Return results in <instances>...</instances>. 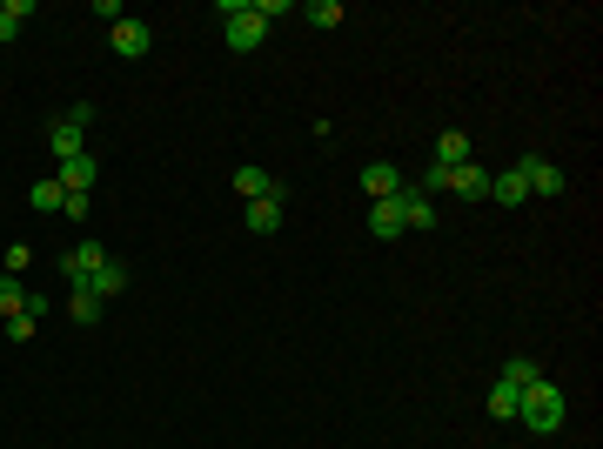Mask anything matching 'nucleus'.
<instances>
[{
	"label": "nucleus",
	"mask_w": 603,
	"mask_h": 449,
	"mask_svg": "<svg viewBox=\"0 0 603 449\" xmlns=\"http://www.w3.org/2000/svg\"><path fill=\"white\" fill-rule=\"evenodd\" d=\"M563 416H570V403H563V389L550 376L543 382H530L523 396H516V423L530 429V436H557L563 429Z\"/></svg>",
	"instance_id": "nucleus-1"
},
{
	"label": "nucleus",
	"mask_w": 603,
	"mask_h": 449,
	"mask_svg": "<svg viewBox=\"0 0 603 449\" xmlns=\"http://www.w3.org/2000/svg\"><path fill=\"white\" fill-rule=\"evenodd\" d=\"M215 14L228 21V47H235V54H255V47L268 41V21L255 14V7H248V0H222Z\"/></svg>",
	"instance_id": "nucleus-2"
},
{
	"label": "nucleus",
	"mask_w": 603,
	"mask_h": 449,
	"mask_svg": "<svg viewBox=\"0 0 603 449\" xmlns=\"http://www.w3.org/2000/svg\"><path fill=\"white\" fill-rule=\"evenodd\" d=\"M235 195H242V202H289V181H275L268 175V168H255V161H242V168H235Z\"/></svg>",
	"instance_id": "nucleus-3"
},
{
	"label": "nucleus",
	"mask_w": 603,
	"mask_h": 449,
	"mask_svg": "<svg viewBox=\"0 0 603 449\" xmlns=\"http://www.w3.org/2000/svg\"><path fill=\"white\" fill-rule=\"evenodd\" d=\"M516 175L530 181V195H543V202H557L563 188H570L563 168H557V161H543V155H523V161H516Z\"/></svg>",
	"instance_id": "nucleus-4"
},
{
	"label": "nucleus",
	"mask_w": 603,
	"mask_h": 449,
	"mask_svg": "<svg viewBox=\"0 0 603 449\" xmlns=\"http://www.w3.org/2000/svg\"><path fill=\"white\" fill-rule=\"evenodd\" d=\"M101 262H108V248H101V242L88 235V242H74V248L61 255V282H67V289H81V282H88V275L101 269Z\"/></svg>",
	"instance_id": "nucleus-5"
},
{
	"label": "nucleus",
	"mask_w": 603,
	"mask_h": 449,
	"mask_svg": "<svg viewBox=\"0 0 603 449\" xmlns=\"http://www.w3.org/2000/svg\"><path fill=\"white\" fill-rule=\"evenodd\" d=\"M108 47L121 54V61H141V54L155 47V27H148V21H114L108 27Z\"/></svg>",
	"instance_id": "nucleus-6"
},
{
	"label": "nucleus",
	"mask_w": 603,
	"mask_h": 449,
	"mask_svg": "<svg viewBox=\"0 0 603 449\" xmlns=\"http://www.w3.org/2000/svg\"><path fill=\"white\" fill-rule=\"evenodd\" d=\"M402 188H409V181H402L396 161H369V168H362V195H369V202H389Z\"/></svg>",
	"instance_id": "nucleus-7"
},
{
	"label": "nucleus",
	"mask_w": 603,
	"mask_h": 449,
	"mask_svg": "<svg viewBox=\"0 0 603 449\" xmlns=\"http://www.w3.org/2000/svg\"><path fill=\"white\" fill-rule=\"evenodd\" d=\"M396 208H402V235H429V228H436V208H429L423 188H402Z\"/></svg>",
	"instance_id": "nucleus-8"
},
{
	"label": "nucleus",
	"mask_w": 603,
	"mask_h": 449,
	"mask_svg": "<svg viewBox=\"0 0 603 449\" xmlns=\"http://www.w3.org/2000/svg\"><path fill=\"white\" fill-rule=\"evenodd\" d=\"M443 188H456L463 202H483V195H490V168H483V161H456Z\"/></svg>",
	"instance_id": "nucleus-9"
},
{
	"label": "nucleus",
	"mask_w": 603,
	"mask_h": 449,
	"mask_svg": "<svg viewBox=\"0 0 603 449\" xmlns=\"http://www.w3.org/2000/svg\"><path fill=\"white\" fill-rule=\"evenodd\" d=\"M54 181H61L67 195H88L94 181H101V161H94V155H74V161H61V168H54Z\"/></svg>",
	"instance_id": "nucleus-10"
},
{
	"label": "nucleus",
	"mask_w": 603,
	"mask_h": 449,
	"mask_svg": "<svg viewBox=\"0 0 603 449\" xmlns=\"http://www.w3.org/2000/svg\"><path fill=\"white\" fill-rule=\"evenodd\" d=\"M81 289H88V295H101V302H114V295L128 289V262H114V255H108V262H101V269H94L88 282H81Z\"/></svg>",
	"instance_id": "nucleus-11"
},
{
	"label": "nucleus",
	"mask_w": 603,
	"mask_h": 449,
	"mask_svg": "<svg viewBox=\"0 0 603 449\" xmlns=\"http://www.w3.org/2000/svg\"><path fill=\"white\" fill-rule=\"evenodd\" d=\"M490 202H503V208H523V202H530V181L516 175V168H503V175H490Z\"/></svg>",
	"instance_id": "nucleus-12"
},
{
	"label": "nucleus",
	"mask_w": 603,
	"mask_h": 449,
	"mask_svg": "<svg viewBox=\"0 0 603 449\" xmlns=\"http://www.w3.org/2000/svg\"><path fill=\"white\" fill-rule=\"evenodd\" d=\"M369 235H376V242H396V235H402V208H396V195H389V202H369Z\"/></svg>",
	"instance_id": "nucleus-13"
},
{
	"label": "nucleus",
	"mask_w": 603,
	"mask_h": 449,
	"mask_svg": "<svg viewBox=\"0 0 603 449\" xmlns=\"http://www.w3.org/2000/svg\"><path fill=\"white\" fill-rule=\"evenodd\" d=\"M47 141H54V161H74V155H88V135H81L74 121H54V128H47Z\"/></svg>",
	"instance_id": "nucleus-14"
},
{
	"label": "nucleus",
	"mask_w": 603,
	"mask_h": 449,
	"mask_svg": "<svg viewBox=\"0 0 603 449\" xmlns=\"http://www.w3.org/2000/svg\"><path fill=\"white\" fill-rule=\"evenodd\" d=\"M456 161H469V135L463 128H443L436 135V168H456Z\"/></svg>",
	"instance_id": "nucleus-15"
},
{
	"label": "nucleus",
	"mask_w": 603,
	"mask_h": 449,
	"mask_svg": "<svg viewBox=\"0 0 603 449\" xmlns=\"http://www.w3.org/2000/svg\"><path fill=\"white\" fill-rule=\"evenodd\" d=\"M61 202H67V188H61V181H34V188H27V208H34V215H54Z\"/></svg>",
	"instance_id": "nucleus-16"
},
{
	"label": "nucleus",
	"mask_w": 603,
	"mask_h": 449,
	"mask_svg": "<svg viewBox=\"0 0 603 449\" xmlns=\"http://www.w3.org/2000/svg\"><path fill=\"white\" fill-rule=\"evenodd\" d=\"M496 382H510V389H530V382H543V369H536V356H510Z\"/></svg>",
	"instance_id": "nucleus-17"
},
{
	"label": "nucleus",
	"mask_w": 603,
	"mask_h": 449,
	"mask_svg": "<svg viewBox=\"0 0 603 449\" xmlns=\"http://www.w3.org/2000/svg\"><path fill=\"white\" fill-rule=\"evenodd\" d=\"M248 228H255V235H275V228H282V202H248Z\"/></svg>",
	"instance_id": "nucleus-18"
},
{
	"label": "nucleus",
	"mask_w": 603,
	"mask_h": 449,
	"mask_svg": "<svg viewBox=\"0 0 603 449\" xmlns=\"http://www.w3.org/2000/svg\"><path fill=\"white\" fill-rule=\"evenodd\" d=\"M67 315H74V322H81V329H94V322H101V295L74 289V295H67Z\"/></svg>",
	"instance_id": "nucleus-19"
},
{
	"label": "nucleus",
	"mask_w": 603,
	"mask_h": 449,
	"mask_svg": "<svg viewBox=\"0 0 603 449\" xmlns=\"http://www.w3.org/2000/svg\"><path fill=\"white\" fill-rule=\"evenodd\" d=\"M302 14H309V27H342V21H349V7H342V0H309Z\"/></svg>",
	"instance_id": "nucleus-20"
},
{
	"label": "nucleus",
	"mask_w": 603,
	"mask_h": 449,
	"mask_svg": "<svg viewBox=\"0 0 603 449\" xmlns=\"http://www.w3.org/2000/svg\"><path fill=\"white\" fill-rule=\"evenodd\" d=\"M516 396H523V389H510V382H496L490 389V416L496 423H516Z\"/></svg>",
	"instance_id": "nucleus-21"
},
{
	"label": "nucleus",
	"mask_w": 603,
	"mask_h": 449,
	"mask_svg": "<svg viewBox=\"0 0 603 449\" xmlns=\"http://www.w3.org/2000/svg\"><path fill=\"white\" fill-rule=\"evenodd\" d=\"M27 289H21V275H0V315H21Z\"/></svg>",
	"instance_id": "nucleus-22"
},
{
	"label": "nucleus",
	"mask_w": 603,
	"mask_h": 449,
	"mask_svg": "<svg viewBox=\"0 0 603 449\" xmlns=\"http://www.w3.org/2000/svg\"><path fill=\"white\" fill-rule=\"evenodd\" d=\"M34 336V315H7V342H27Z\"/></svg>",
	"instance_id": "nucleus-23"
},
{
	"label": "nucleus",
	"mask_w": 603,
	"mask_h": 449,
	"mask_svg": "<svg viewBox=\"0 0 603 449\" xmlns=\"http://www.w3.org/2000/svg\"><path fill=\"white\" fill-rule=\"evenodd\" d=\"M67 121H74V128L88 135V128H94V101H74V108H67Z\"/></svg>",
	"instance_id": "nucleus-24"
},
{
	"label": "nucleus",
	"mask_w": 603,
	"mask_h": 449,
	"mask_svg": "<svg viewBox=\"0 0 603 449\" xmlns=\"http://www.w3.org/2000/svg\"><path fill=\"white\" fill-rule=\"evenodd\" d=\"M27 262H34V255H27V242H7V275H21Z\"/></svg>",
	"instance_id": "nucleus-25"
},
{
	"label": "nucleus",
	"mask_w": 603,
	"mask_h": 449,
	"mask_svg": "<svg viewBox=\"0 0 603 449\" xmlns=\"http://www.w3.org/2000/svg\"><path fill=\"white\" fill-rule=\"evenodd\" d=\"M47 309H54V302H47V295H41V289H27V302H21V315H34V322H41V315H47Z\"/></svg>",
	"instance_id": "nucleus-26"
}]
</instances>
